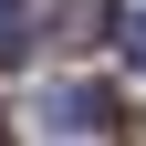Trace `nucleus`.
Wrapping results in <instances>:
<instances>
[{
  "label": "nucleus",
  "instance_id": "obj_1",
  "mask_svg": "<svg viewBox=\"0 0 146 146\" xmlns=\"http://www.w3.org/2000/svg\"><path fill=\"white\" fill-rule=\"evenodd\" d=\"M42 125H52V136H115V125H125V104L104 94V84H63V94L42 104Z\"/></svg>",
  "mask_w": 146,
  "mask_h": 146
},
{
  "label": "nucleus",
  "instance_id": "obj_2",
  "mask_svg": "<svg viewBox=\"0 0 146 146\" xmlns=\"http://www.w3.org/2000/svg\"><path fill=\"white\" fill-rule=\"evenodd\" d=\"M31 42H42V21H31L21 0H0V63H21V52H31Z\"/></svg>",
  "mask_w": 146,
  "mask_h": 146
},
{
  "label": "nucleus",
  "instance_id": "obj_3",
  "mask_svg": "<svg viewBox=\"0 0 146 146\" xmlns=\"http://www.w3.org/2000/svg\"><path fill=\"white\" fill-rule=\"evenodd\" d=\"M115 42H125V63L146 73V11H136V21H125V31H115Z\"/></svg>",
  "mask_w": 146,
  "mask_h": 146
}]
</instances>
